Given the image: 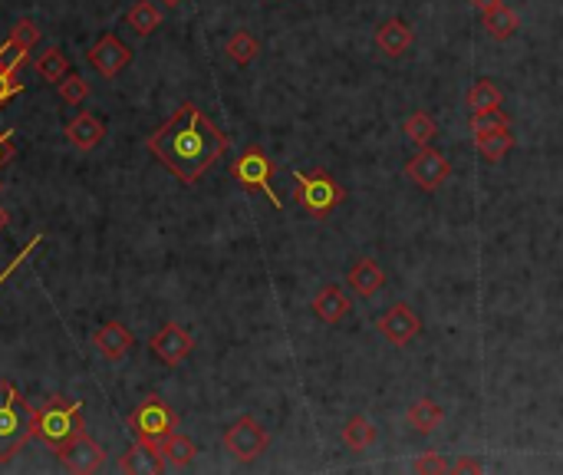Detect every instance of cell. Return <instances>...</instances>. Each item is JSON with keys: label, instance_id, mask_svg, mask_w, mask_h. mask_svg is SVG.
Returning a JSON list of instances; mask_svg holds the SVG:
<instances>
[{"label": "cell", "instance_id": "9c48e42d", "mask_svg": "<svg viewBox=\"0 0 563 475\" xmlns=\"http://www.w3.org/2000/svg\"><path fill=\"white\" fill-rule=\"evenodd\" d=\"M86 59H89V67H93L95 73H99V77L115 79L125 67H129V59H132V50L125 47V43L119 37H115V33H103V37H99L93 43V47H89Z\"/></svg>", "mask_w": 563, "mask_h": 475}, {"label": "cell", "instance_id": "d4e9b609", "mask_svg": "<svg viewBox=\"0 0 563 475\" xmlns=\"http://www.w3.org/2000/svg\"><path fill=\"white\" fill-rule=\"evenodd\" d=\"M195 456H198V446H195L188 436H182V433H172V436L162 443V459L168 462V466L185 469L195 462Z\"/></svg>", "mask_w": 563, "mask_h": 475}, {"label": "cell", "instance_id": "83f0119b", "mask_svg": "<svg viewBox=\"0 0 563 475\" xmlns=\"http://www.w3.org/2000/svg\"><path fill=\"white\" fill-rule=\"evenodd\" d=\"M228 57L238 63V67H248L250 59H258V53H260V43H258V37L254 33H248V30H238L234 37L228 40Z\"/></svg>", "mask_w": 563, "mask_h": 475}, {"label": "cell", "instance_id": "30bf717a", "mask_svg": "<svg viewBox=\"0 0 563 475\" xmlns=\"http://www.w3.org/2000/svg\"><path fill=\"white\" fill-rule=\"evenodd\" d=\"M376 330L389 340L392 347H405L422 333V317L412 311L409 304H392L389 311L376 320Z\"/></svg>", "mask_w": 563, "mask_h": 475}, {"label": "cell", "instance_id": "6da1fadb", "mask_svg": "<svg viewBox=\"0 0 563 475\" xmlns=\"http://www.w3.org/2000/svg\"><path fill=\"white\" fill-rule=\"evenodd\" d=\"M145 146L175 178L198 185L201 175L228 152V136L195 103H182L162 129L145 139Z\"/></svg>", "mask_w": 563, "mask_h": 475}, {"label": "cell", "instance_id": "1f68e13d", "mask_svg": "<svg viewBox=\"0 0 563 475\" xmlns=\"http://www.w3.org/2000/svg\"><path fill=\"white\" fill-rule=\"evenodd\" d=\"M415 472H451V462L441 452H425L422 459H415Z\"/></svg>", "mask_w": 563, "mask_h": 475}, {"label": "cell", "instance_id": "cb8c5ba5", "mask_svg": "<svg viewBox=\"0 0 563 475\" xmlns=\"http://www.w3.org/2000/svg\"><path fill=\"white\" fill-rule=\"evenodd\" d=\"M465 99H468L471 113H481V109H501L504 93H501V87H497L495 79H475Z\"/></svg>", "mask_w": 563, "mask_h": 475}, {"label": "cell", "instance_id": "603a6c76", "mask_svg": "<svg viewBox=\"0 0 563 475\" xmlns=\"http://www.w3.org/2000/svg\"><path fill=\"white\" fill-rule=\"evenodd\" d=\"M125 23H129L139 37H149V33H155V30L162 27V14H159V7H155L152 0H139V4L125 14Z\"/></svg>", "mask_w": 563, "mask_h": 475}, {"label": "cell", "instance_id": "d6986e66", "mask_svg": "<svg viewBox=\"0 0 563 475\" xmlns=\"http://www.w3.org/2000/svg\"><path fill=\"white\" fill-rule=\"evenodd\" d=\"M475 146H477V156L485 159V162H501V159L514 149L511 126L491 129V132H485V136H475Z\"/></svg>", "mask_w": 563, "mask_h": 475}, {"label": "cell", "instance_id": "f1b7e54d", "mask_svg": "<svg viewBox=\"0 0 563 475\" xmlns=\"http://www.w3.org/2000/svg\"><path fill=\"white\" fill-rule=\"evenodd\" d=\"M501 126H511V119H507L501 109H481V113H471V119H468L471 136H485V132L501 129Z\"/></svg>", "mask_w": 563, "mask_h": 475}, {"label": "cell", "instance_id": "d590c367", "mask_svg": "<svg viewBox=\"0 0 563 475\" xmlns=\"http://www.w3.org/2000/svg\"><path fill=\"white\" fill-rule=\"evenodd\" d=\"M471 4H475V7L481 10V14H487V10L501 7V4H504V0H471Z\"/></svg>", "mask_w": 563, "mask_h": 475}, {"label": "cell", "instance_id": "7402d4cb", "mask_svg": "<svg viewBox=\"0 0 563 475\" xmlns=\"http://www.w3.org/2000/svg\"><path fill=\"white\" fill-rule=\"evenodd\" d=\"M517 27H521V17L511 7H504V4L485 14V30L491 40H511L517 33Z\"/></svg>", "mask_w": 563, "mask_h": 475}, {"label": "cell", "instance_id": "5bb4252c", "mask_svg": "<svg viewBox=\"0 0 563 475\" xmlns=\"http://www.w3.org/2000/svg\"><path fill=\"white\" fill-rule=\"evenodd\" d=\"M346 284L353 288V294H359L363 301H369V297H376V294L382 291L386 271H382L379 261H373V258H359V261L350 268V274H346Z\"/></svg>", "mask_w": 563, "mask_h": 475}, {"label": "cell", "instance_id": "d6a6232c", "mask_svg": "<svg viewBox=\"0 0 563 475\" xmlns=\"http://www.w3.org/2000/svg\"><path fill=\"white\" fill-rule=\"evenodd\" d=\"M40 242H43V238H40V234H37V238H33V242H27V248H23V251H20V254H17V258H14V261H10V264H7V268H4V271H0V288H4V281H7V278H10V274H14V271H17V268H20V264H23V261H27V258H30V254H33V251H37V248H40Z\"/></svg>", "mask_w": 563, "mask_h": 475}, {"label": "cell", "instance_id": "f35d334b", "mask_svg": "<svg viewBox=\"0 0 563 475\" xmlns=\"http://www.w3.org/2000/svg\"><path fill=\"white\" fill-rule=\"evenodd\" d=\"M0 192H4V182H0Z\"/></svg>", "mask_w": 563, "mask_h": 475}, {"label": "cell", "instance_id": "9a60e30c", "mask_svg": "<svg viewBox=\"0 0 563 475\" xmlns=\"http://www.w3.org/2000/svg\"><path fill=\"white\" fill-rule=\"evenodd\" d=\"M93 347L99 350V357H105V360H123L125 353L135 347V337L123 324L113 320V324H105V327H99L93 333Z\"/></svg>", "mask_w": 563, "mask_h": 475}, {"label": "cell", "instance_id": "ba28073f", "mask_svg": "<svg viewBox=\"0 0 563 475\" xmlns=\"http://www.w3.org/2000/svg\"><path fill=\"white\" fill-rule=\"evenodd\" d=\"M405 175L419 185L422 192H439L441 185H445V178L451 175V165H449V159L441 156V152H435L431 146H425L409 159Z\"/></svg>", "mask_w": 563, "mask_h": 475}, {"label": "cell", "instance_id": "f546056e", "mask_svg": "<svg viewBox=\"0 0 563 475\" xmlns=\"http://www.w3.org/2000/svg\"><path fill=\"white\" fill-rule=\"evenodd\" d=\"M57 87H59V99H63L67 106H79V103L89 96V83L79 77V73H67Z\"/></svg>", "mask_w": 563, "mask_h": 475}, {"label": "cell", "instance_id": "8fae6325", "mask_svg": "<svg viewBox=\"0 0 563 475\" xmlns=\"http://www.w3.org/2000/svg\"><path fill=\"white\" fill-rule=\"evenodd\" d=\"M149 347H152V353L162 360V363L178 367L182 360L191 357V350H195V337H191L182 324H165V327L159 330L152 340H149Z\"/></svg>", "mask_w": 563, "mask_h": 475}, {"label": "cell", "instance_id": "8992f818", "mask_svg": "<svg viewBox=\"0 0 563 475\" xmlns=\"http://www.w3.org/2000/svg\"><path fill=\"white\" fill-rule=\"evenodd\" d=\"M231 178L244 185L248 192H264L270 202H274V208L284 205L277 198V192H274V185H270V178H274V162H270L268 152L260 146H248L238 156V162H231Z\"/></svg>", "mask_w": 563, "mask_h": 475}, {"label": "cell", "instance_id": "4fadbf2b", "mask_svg": "<svg viewBox=\"0 0 563 475\" xmlns=\"http://www.w3.org/2000/svg\"><path fill=\"white\" fill-rule=\"evenodd\" d=\"M30 59V50H23V47H17L14 40L7 37V43L0 47V106L7 103L14 93H20V83L17 79V73H20V67L27 63Z\"/></svg>", "mask_w": 563, "mask_h": 475}, {"label": "cell", "instance_id": "836d02e7", "mask_svg": "<svg viewBox=\"0 0 563 475\" xmlns=\"http://www.w3.org/2000/svg\"><path fill=\"white\" fill-rule=\"evenodd\" d=\"M17 156V146H14V129H0V169Z\"/></svg>", "mask_w": 563, "mask_h": 475}, {"label": "cell", "instance_id": "7a4b0ae2", "mask_svg": "<svg viewBox=\"0 0 563 475\" xmlns=\"http://www.w3.org/2000/svg\"><path fill=\"white\" fill-rule=\"evenodd\" d=\"M37 436V409L20 397L10 379H0V462H10Z\"/></svg>", "mask_w": 563, "mask_h": 475}, {"label": "cell", "instance_id": "52a82bcc", "mask_svg": "<svg viewBox=\"0 0 563 475\" xmlns=\"http://www.w3.org/2000/svg\"><path fill=\"white\" fill-rule=\"evenodd\" d=\"M268 443H270L268 429L260 426L254 416L234 419L228 426V433H224V449H228L238 462H254V459H260L268 452Z\"/></svg>", "mask_w": 563, "mask_h": 475}, {"label": "cell", "instance_id": "4dcf8cb0", "mask_svg": "<svg viewBox=\"0 0 563 475\" xmlns=\"http://www.w3.org/2000/svg\"><path fill=\"white\" fill-rule=\"evenodd\" d=\"M10 40H14L17 47H23V50H33V43L40 40L37 23H33V20H20L17 27L10 30Z\"/></svg>", "mask_w": 563, "mask_h": 475}, {"label": "cell", "instance_id": "484cf974", "mask_svg": "<svg viewBox=\"0 0 563 475\" xmlns=\"http://www.w3.org/2000/svg\"><path fill=\"white\" fill-rule=\"evenodd\" d=\"M402 132H405L419 149H425V146H431V139L439 136V126H435V119H431L429 113H412V116L402 123Z\"/></svg>", "mask_w": 563, "mask_h": 475}, {"label": "cell", "instance_id": "3957f363", "mask_svg": "<svg viewBox=\"0 0 563 475\" xmlns=\"http://www.w3.org/2000/svg\"><path fill=\"white\" fill-rule=\"evenodd\" d=\"M83 429H86V423H83V403H79V399L53 397L37 409V436L43 439L53 452L69 446Z\"/></svg>", "mask_w": 563, "mask_h": 475}, {"label": "cell", "instance_id": "277c9868", "mask_svg": "<svg viewBox=\"0 0 563 475\" xmlns=\"http://www.w3.org/2000/svg\"><path fill=\"white\" fill-rule=\"evenodd\" d=\"M294 198L300 202V208H304L310 218H326V215L333 212L336 205H343L346 198V188L340 182H336L330 172H300V169H294Z\"/></svg>", "mask_w": 563, "mask_h": 475}, {"label": "cell", "instance_id": "4316f807", "mask_svg": "<svg viewBox=\"0 0 563 475\" xmlns=\"http://www.w3.org/2000/svg\"><path fill=\"white\" fill-rule=\"evenodd\" d=\"M33 67H37L40 79H47V83H59V79L67 77V57H63V50L59 47H50L43 50L37 59H33Z\"/></svg>", "mask_w": 563, "mask_h": 475}, {"label": "cell", "instance_id": "ffe728a7", "mask_svg": "<svg viewBox=\"0 0 563 475\" xmlns=\"http://www.w3.org/2000/svg\"><path fill=\"white\" fill-rule=\"evenodd\" d=\"M376 443V426L369 423V416H363V413H356V416L346 419L343 426V446L350 449V452H366V449Z\"/></svg>", "mask_w": 563, "mask_h": 475}, {"label": "cell", "instance_id": "7c38bea8", "mask_svg": "<svg viewBox=\"0 0 563 475\" xmlns=\"http://www.w3.org/2000/svg\"><path fill=\"white\" fill-rule=\"evenodd\" d=\"M57 456H59V462H63V469H67V472H79V475L95 472V469L105 462L103 446H99L93 436H86V429H83V433H79V436L73 439L69 446L59 449Z\"/></svg>", "mask_w": 563, "mask_h": 475}, {"label": "cell", "instance_id": "ac0fdd59", "mask_svg": "<svg viewBox=\"0 0 563 475\" xmlns=\"http://www.w3.org/2000/svg\"><path fill=\"white\" fill-rule=\"evenodd\" d=\"M103 136H105V126L93 116V113H79V116L67 126V139L77 149H83V152H89V149L99 146Z\"/></svg>", "mask_w": 563, "mask_h": 475}, {"label": "cell", "instance_id": "2e32d148", "mask_svg": "<svg viewBox=\"0 0 563 475\" xmlns=\"http://www.w3.org/2000/svg\"><path fill=\"white\" fill-rule=\"evenodd\" d=\"M412 40H415V33H412V27L405 23V20H386L379 30H376V47H379V53H386V57H402L405 50L412 47Z\"/></svg>", "mask_w": 563, "mask_h": 475}, {"label": "cell", "instance_id": "e575fe53", "mask_svg": "<svg viewBox=\"0 0 563 475\" xmlns=\"http://www.w3.org/2000/svg\"><path fill=\"white\" fill-rule=\"evenodd\" d=\"M451 472H485V462H477L471 456H459L451 462Z\"/></svg>", "mask_w": 563, "mask_h": 475}, {"label": "cell", "instance_id": "8d00e7d4", "mask_svg": "<svg viewBox=\"0 0 563 475\" xmlns=\"http://www.w3.org/2000/svg\"><path fill=\"white\" fill-rule=\"evenodd\" d=\"M7 222H10V215L4 212V208H0V232H4V228H7Z\"/></svg>", "mask_w": 563, "mask_h": 475}, {"label": "cell", "instance_id": "e0dca14e", "mask_svg": "<svg viewBox=\"0 0 563 475\" xmlns=\"http://www.w3.org/2000/svg\"><path fill=\"white\" fill-rule=\"evenodd\" d=\"M313 314H316V320H323V324H340V320L350 314V297H346L336 284H326L313 297Z\"/></svg>", "mask_w": 563, "mask_h": 475}, {"label": "cell", "instance_id": "5b68a950", "mask_svg": "<svg viewBox=\"0 0 563 475\" xmlns=\"http://www.w3.org/2000/svg\"><path fill=\"white\" fill-rule=\"evenodd\" d=\"M129 426H132L135 439H139L142 446L155 449V452H162V443L175 433L178 419H175V413L165 406L159 397H145L142 406H139L132 416H129Z\"/></svg>", "mask_w": 563, "mask_h": 475}, {"label": "cell", "instance_id": "74e56055", "mask_svg": "<svg viewBox=\"0 0 563 475\" xmlns=\"http://www.w3.org/2000/svg\"><path fill=\"white\" fill-rule=\"evenodd\" d=\"M159 4H165V7H182L185 0H159Z\"/></svg>", "mask_w": 563, "mask_h": 475}, {"label": "cell", "instance_id": "44dd1931", "mask_svg": "<svg viewBox=\"0 0 563 475\" xmlns=\"http://www.w3.org/2000/svg\"><path fill=\"white\" fill-rule=\"evenodd\" d=\"M445 423V409L435 403V399H415L409 409V426L415 429V433H435V429Z\"/></svg>", "mask_w": 563, "mask_h": 475}]
</instances>
